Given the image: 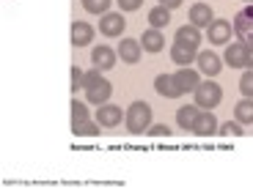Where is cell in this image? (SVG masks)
<instances>
[{
    "mask_svg": "<svg viewBox=\"0 0 253 189\" xmlns=\"http://www.w3.org/2000/svg\"><path fill=\"white\" fill-rule=\"evenodd\" d=\"M96 124L99 126L121 124V107H116V104H99V110H96Z\"/></svg>",
    "mask_w": 253,
    "mask_h": 189,
    "instance_id": "9a60e30c",
    "label": "cell"
},
{
    "mask_svg": "<svg viewBox=\"0 0 253 189\" xmlns=\"http://www.w3.org/2000/svg\"><path fill=\"white\" fill-rule=\"evenodd\" d=\"M124 28H126V22H124V17L121 14H105L102 17V22H99V31H102V36H121L124 33Z\"/></svg>",
    "mask_w": 253,
    "mask_h": 189,
    "instance_id": "8992f818",
    "label": "cell"
},
{
    "mask_svg": "<svg viewBox=\"0 0 253 189\" xmlns=\"http://www.w3.org/2000/svg\"><path fill=\"white\" fill-rule=\"evenodd\" d=\"M110 0H83V8L91 14H108Z\"/></svg>",
    "mask_w": 253,
    "mask_h": 189,
    "instance_id": "d4e9b609",
    "label": "cell"
},
{
    "mask_svg": "<svg viewBox=\"0 0 253 189\" xmlns=\"http://www.w3.org/2000/svg\"><path fill=\"white\" fill-rule=\"evenodd\" d=\"M99 80H105V77L99 74V69H94V71H85V80H83V88L88 91V88H94Z\"/></svg>",
    "mask_w": 253,
    "mask_h": 189,
    "instance_id": "83f0119b",
    "label": "cell"
},
{
    "mask_svg": "<svg viewBox=\"0 0 253 189\" xmlns=\"http://www.w3.org/2000/svg\"><path fill=\"white\" fill-rule=\"evenodd\" d=\"M198 115H201V107L198 104H184V107L176 110V124L179 129H184V132H193V126H196Z\"/></svg>",
    "mask_w": 253,
    "mask_h": 189,
    "instance_id": "5b68a950",
    "label": "cell"
},
{
    "mask_svg": "<svg viewBox=\"0 0 253 189\" xmlns=\"http://www.w3.org/2000/svg\"><path fill=\"white\" fill-rule=\"evenodd\" d=\"M154 91H157L163 99H179V96H182V91H179L176 80H173L171 74H160L157 80H154Z\"/></svg>",
    "mask_w": 253,
    "mask_h": 189,
    "instance_id": "52a82bcc",
    "label": "cell"
},
{
    "mask_svg": "<svg viewBox=\"0 0 253 189\" xmlns=\"http://www.w3.org/2000/svg\"><path fill=\"white\" fill-rule=\"evenodd\" d=\"M234 115H237L240 124H253V99H248V96H245L242 101H237Z\"/></svg>",
    "mask_w": 253,
    "mask_h": 189,
    "instance_id": "7402d4cb",
    "label": "cell"
},
{
    "mask_svg": "<svg viewBox=\"0 0 253 189\" xmlns=\"http://www.w3.org/2000/svg\"><path fill=\"white\" fill-rule=\"evenodd\" d=\"M160 6H165V8H179V6H182V0H160Z\"/></svg>",
    "mask_w": 253,
    "mask_h": 189,
    "instance_id": "1f68e13d",
    "label": "cell"
},
{
    "mask_svg": "<svg viewBox=\"0 0 253 189\" xmlns=\"http://www.w3.org/2000/svg\"><path fill=\"white\" fill-rule=\"evenodd\" d=\"M146 134H152V137H168L171 129H168L165 124H157V126H149V132H146Z\"/></svg>",
    "mask_w": 253,
    "mask_h": 189,
    "instance_id": "f546056e",
    "label": "cell"
},
{
    "mask_svg": "<svg viewBox=\"0 0 253 189\" xmlns=\"http://www.w3.org/2000/svg\"><path fill=\"white\" fill-rule=\"evenodd\" d=\"M149 22H152V28H157V31H163L168 22H171V8L165 6H154L152 11H149Z\"/></svg>",
    "mask_w": 253,
    "mask_h": 189,
    "instance_id": "44dd1931",
    "label": "cell"
},
{
    "mask_svg": "<svg viewBox=\"0 0 253 189\" xmlns=\"http://www.w3.org/2000/svg\"><path fill=\"white\" fill-rule=\"evenodd\" d=\"M75 137H96L99 134V124H91V121H83V124H75L72 126Z\"/></svg>",
    "mask_w": 253,
    "mask_h": 189,
    "instance_id": "603a6c76",
    "label": "cell"
},
{
    "mask_svg": "<svg viewBox=\"0 0 253 189\" xmlns=\"http://www.w3.org/2000/svg\"><path fill=\"white\" fill-rule=\"evenodd\" d=\"M173 80H176V85H179V91H182V94H187V91H196L198 85H201L198 74H196L193 69H187V66H184V69H179L176 74H173Z\"/></svg>",
    "mask_w": 253,
    "mask_h": 189,
    "instance_id": "2e32d148",
    "label": "cell"
},
{
    "mask_svg": "<svg viewBox=\"0 0 253 189\" xmlns=\"http://www.w3.org/2000/svg\"><path fill=\"white\" fill-rule=\"evenodd\" d=\"M240 91H242V96L253 99V69H248L245 74L240 77Z\"/></svg>",
    "mask_w": 253,
    "mask_h": 189,
    "instance_id": "484cf974",
    "label": "cell"
},
{
    "mask_svg": "<svg viewBox=\"0 0 253 189\" xmlns=\"http://www.w3.org/2000/svg\"><path fill=\"white\" fill-rule=\"evenodd\" d=\"M165 44V36L157 31V28H152V31L143 33V41H140V47H143L146 52H160Z\"/></svg>",
    "mask_w": 253,
    "mask_h": 189,
    "instance_id": "ffe728a7",
    "label": "cell"
},
{
    "mask_svg": "<svg viewBox=\"0 0 253 189\" xmlns=\"http://www.w3.org/2000/svg\"><path fill=\"white\" fill-rule=\"evenodd\" d=\"M193 132L198 134V137H209V134H217V118L209 110H201V115H198L196 126H193Z\"/></svg>",
    "mask_w": 253,
    "mask_h": 189,
    "instance_id": "9c48e42d",
    "label": "cell"
},
{
    "mask_svg": "<svg viewBox=\"0 0 253 189\" xmlns=\"http://www.w3.org/2000/svg\"><path fill=\"white\" fill-rule=\"evenodd\" d=\"M196 63H198V69H201L207 77H215V74H220V71H223L220 58H217L215 52H198Z\"/></svg>",
    "mask_w": 253,
    "mask_h": 189,
    "instance_id": "30bf717a",
    "label": "cell"
},
{
    "mask_svg": "<svg viewBox=\"0 0 253 189\" xmlns=\"http://www.w3.org/2000/svg\"><path fill=\"white\" fill-rule=\"evenodd\" d=\"M217 134H228V137H240V134H245V132L240 129V121H237V124H231V121H228V124H223V126H220V132H217Z\"/></svg>",
    "mask_w": 253,
    "mask_h": 189,
    "instance_id": "4316f807",
    "label": "cell"
},
{
    "mask_svg": "<svg viewBox=\"0 0 253 189\" xmlns=\"http://www.w3.org/2000/svg\"><path fill=\"white\" fill-rule=\"evenodd\" d=\"M248 3H253V0H248Z\"/></svg>",
    "mask_w": 253,
    "mask_h": 189,
    "instance_id": "836d02e7",
    "label": "cell"
},
{
    "mask_svg": "<svg viewBox=\"0 0 253 189\" xmlns=\"http://www.w3.org/2000/svg\"><path fill=\"white\" fill-rule=\"evenodd\" d=\"M119 55L124 63H138L140 61V41H135V38H121Z\"/></svg>",
    "mask_w": 253,
    "mask_h": 189,
    "instance_id": "ac0fdd59",
    "label": "cell"
},
{
    "mask_svg": "<svg viewBox=\"0 0 253 189\" xmlns=\"http://www.w3.org/2000/svg\"><path fill=\"white\" fill-rule=\"evenodd\" d=\"M83 80H85V74L80 71V66H72V91L77 94V88H83Z\"/></svg>",
    "mask_w": 253,
    "mask_h": 189,
    "instance_id": "f1b7e54d",
    "label": "cell"
},
{
    "mask_svg": "<svg viewBox=\"0 0 253 189\" xmlns=\"http://www.w3.org/2000/svg\"><path fill=\"white\" fill-rule=\"evenodd\" d=\"M72 126L75 124H83V121H88V107L83 104V101H77V99H72Z\"/></svg>",
    "mask_w": 253,
    "mask_h": 189,
    "instance_id": "cb8c5ba5",
    "label": "cell"
},
{
    "mask_svg": "<svg viewBox=\"0 0 253 189\" xmlns=\"http://www.w3.org/2000/svg\"><path fill=\"white\" fill-rule=\"evenodd\" d=\"M245 69H253V47H248V66Z\"/></svg>",
    "mask_w": 253,
    "mask_h": 189,
    "instance_id": "d6a6232c",
    "label": "cell"
},
{
    "mask_svg": "<svg viewBox=\"0 0 253 189\" xmlns=\"http://www.w3.org/2000/svg\"><path fill=\"white\" fill-rule=\"evenodd\" d=\"M193 94H196V104L201 110L217 107V104H220V99H223V88H220V85H215V82H201Z\"/></svg>",
    "mask_w": 253,
    "mask_h": 189,
    "instance_id": "7a4b0ae2",
    "label": "cell"
},
{
    "mask_svg": "<svg viewBox=\"0 0 253 189\" xmlns=\"http://www.w3.org/2000/svg\"><path fill=\"white\" fill-rule=\"evenodd\" d=\"M121 6V11H138L140 6H143V0H116Z\"/></svg>",
    "mask_w": 253,
    "mask_h": 189,
    "instance_id": "4dcf8cb0",
    "label": "cell"
},
{
    "mask_svg": "<svg viewBox=\"0 0 253 189\" xmlns=\"http://www.w3.org/2000/svg\"><path fill=\"white\" fill-rule=\"evenodd\" d=\"M176 41H179V44L198 47V44H201V28H196V25H182V28L176 31Z\"/></svg>",
    "mask_w": 253,
    "mask_h": 189,
    "instance_id": "d6986e66",
    "label": "cell"
},
{
    "mask_svg": "<svg viewBox=\"0 0 253 189\" xmlns=\"http://www.w3.org/2000/svg\"><path fill=\"white\" fill-rule=\"evenodd\" d=\"M91 63H94L99 71H108L116 66V52L110 50V47H96V50L91 52Z\"/></svg>",
    "mask_w": 253,
    "mask_h": 189,
    "instance_id": "8fae6325",
    "label": "cell"
},
{
    "mask_svg": "<svg viewBox=\"0 0 253 189\" xmlns=\"http://www.w3.org/2000/svg\"><path fill=\"white\" fill-rule=\"evenodd\" d=\"M91 38H94V28L88 25V22H72V44L75 47H85L91 44Z\"/></svg>",
    "mask_w": 253,
    "mask_h": 189,
    "instance_id": "7c38bea8",
    "label": "cell"
},
{
    "mask_svg": "<svg viewBox=\"0 0 253 189\" xmlns=\"http://www.w3.org/2000/svg\"><path fill=\"white\" fill-rule=\"evenodd\" d=\"M231 22L228 19H215L212 25H209V41L212 44H228V38H231Z\"/></svg>",
    "mask_w": 253,
    "mask_h": 189,
    "instance_id": "ba28073f",
    "label": "cell"
},
{
    "mask_svg": "<svg viewBox=\"0 0 253 189\" xmlns=\"http://www.w3.org/2000/svg\"><path fill=\"white\" fill-rule=\"evenodd\" d=\"M226 63L231 69H245L248 66V44L234 41V44L226 47Z\"/></svg>",
    "mask_w": 253,
    "mask_h": 189,
    "instance_id": "277c9868",
    "label": "cell"
},
{
    "mask_svg": "<svg viewBox=\"0 0 253 189\" xmlns=\"http://www.w3.org/2000/svg\"><path fill=\"white\" fill-rule=\"evenodd\" d=\"M212 22H215V19H212V8H209L207 3H196V6L190 8V25L209 28Z\"/></svg>",
    "mask_w": 253,
    "mask_h": 189,
    "instance_id": "4fadbf2b",
    "label": "cell"
},
{
    "mask_svg": "<svg viewBox=\"0 0 253 189\" xmlns=\"http://www.w3.org/2000/svg\"><path fill=\"white\" fill-rule=\"evenodd\" d=\"M234 33H237V38H240L242 44L253 47V3L245 6L234 17Z\"/></svg>",
    "mask_w": 253,
    "mask_h": 189,
    "instance_id": "3957f363",
    "label": "cell"
},
{
    "mask_svg": "<svg viewBox=\"0 0 253 189\" xmlns=\"http://www.w3.org/2000/svg\"><path fill=\"white\" fill-rule=\"evenodd\" d=\"M110 94H113V85H110L108 80H99V82L94 85V88L85 91V96H88L91 104H108Z\"/></svg>",
    "mask_w": 253,
    "mask_h": 189,
    "instance_id": "5bb4252c",
    "label": "cell"
},
{
    "mask_svg": "<svg viewBox=\"0 0 253 189\" xmlns=\"http://www.w3.org/2000/svg\"><path fill=\"white\" fill-rule=\"evenodd\" d=\"M171 58H173V63H179V66H190V63L198 58V52H196V47H190V44H173L171 47Z\"/></svg>",
    "mask_w": 253,
    "mask_h": 189,
    "instance_id": "e0dca14e",
    "label": "cell"
},
{
    "mask_svg": "<svg viewBox=\"0 0 253 189\" xmlns=\"http://www.w3.org/2000/svg\"><path fill=\"white\" fill-rule=\"evenodd\" d=\"M126 129L129 134H143L149 132V126H152V107L146 104V101H135L132 107L126 110Z\"/></svg>",
    "mask_w": 253,
    "mask_h": 189,
    "instance_id": "6da1fadb",
    "label": "cell"
}]
</instances>
